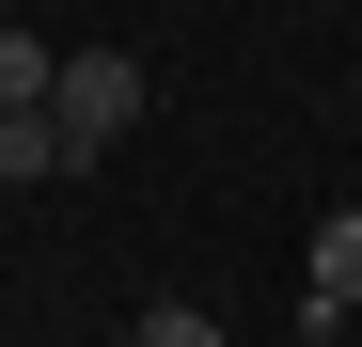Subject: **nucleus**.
I'll return each instance as SVG.
<instances>
[{"label": "nucleus", "mask_w": 362, "mask_h": 347, "mask_svg": "<svg viewBox=\"0 0 362 347\" xmlns=\"http://www.w3.org/2000/svg\"><path fill=\"white\" fill-rule=\"evenodd\" d=\"M142 47H64V79H47V110H64V158H110V142H127L142 127Z\"/></svg>", "instance_id": "f257e3e1"}, {"label": "nucleus", "mask_w": 362, "mask_h": 347, "mask_svg": "<svg viewBox=\"0 0 362 347\" xmlns=\"http://www.w3.org/2000/svg\"><path fill=\"white\" fill-rule=\"evenodd\" d=\"M346 316H362V205H331L299 253V331H346Z\"/></svg>", "instance_id": "f03ea898"}, {"label": "nucleus", "mask_w": 362, "mask_h": 347, "mask_svg": "<svg viewBox=\"0 0 362 347\" xmlns=\"http://www.w3.org/2000/svg\"><path fill=\"white\" fill-rule=\"evenodd\" d=\"M32 174H64V110H0V190H32Z\"/></svg>", "instance_id": "7ed1b4c3"}, {"label": "nucleus", "mask_w": 362, "mask_h": 347, "mask_svg": "<svg viewBox=\"0 0 362 347\" xmlns=\"http://www.w3.org/2000/svg\"><path fill=\"white\" fill-rule=\"evenodd\" d=\"M47 79H64V47H47V32H16V16H0V110H47Z\"/></svg>", "instance_id": "20e7f679"}, {"label": "nucleus", "mask_w": 362, "mask_h": 347, "mask_svg": "<svg viewBox=\"0 0 362 347\" xmlns=\"http://www.w3.org/2000/svg\"><path fill=\"white\" fill-rule=\"evenodd\" d=\"M127 347H221V316H205V300H142V331H127Z\"/></svg>", "instance_id": "39448f33"}]
</instances>
